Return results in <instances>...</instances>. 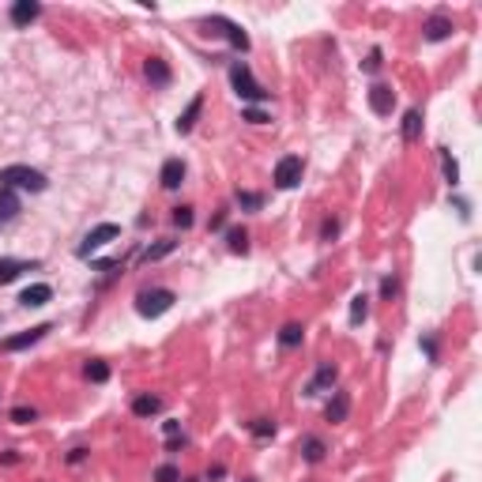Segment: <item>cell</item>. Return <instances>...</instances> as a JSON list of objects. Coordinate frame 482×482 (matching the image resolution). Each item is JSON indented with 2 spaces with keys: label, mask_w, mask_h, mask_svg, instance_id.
<instances>
[{
  "label": "cell",
  "mask_w": 482,
  "mask_h": 482,
  "mask_svg": "<svg viewBox=\"0 0 482 482\" xmlns=\"http://www.w3.org/2000/svg\"><path fill=\"white\" fill-rule=\"evenodd\" d=\"M230 87H234V95L241 102H249V106H257V102H267V91L252 79V68L245 61H234L230 64Z\"/></svg>",
  "instance_id": "6da1fadb"
},
{
  "label": "cell",
  "mask_w": 482,
  "mask_h": 482,
  "mask_svg": "<svg viewBox=\"0 0 482 482\" xmlns=\"http://www.w3.org/2000/svg\"><path fill=\"white\" fill-rule=\"evenodd\" d=\"M0 185H8V189H26V193H46V173L42 170H34V166H4L0 170Z\"/></svg>",
  "instance_id": "7a4b0ae2"
},
{
  "label": "cell",
  "mask_w": 482,
  "mask_h": 482,
  "mask_svg": "<svg viewBox=\"0 0 482 482\" xmlns=\"http://www.w3.org/2000/svg\"><path fill=\"white\" fill-rule=\"evenodd\" d=\"M173 302H178V294L166 290V287H155V290H140L136 294V313L147 317V320H158L163 313L173 309Z\"/></svg>",
  "instance_id": "3957f363"
},
{
  "label": "cell",
  "mask_w": 482,
  "mask_h": 482,
  "mask_svg": "<svg viewBox=\"0 0 482 482\" xmlns=\"http://www.w3.org/2000/svg\"><path fill=\"white\" fill-rule=\"evenodd\" d=\"M117 237H120V226H117V222H98L95 230H91L83 241H79L76 257H83V260H87L91 252H98L102 245H110V241H117Z\"/></svg>",
  "instance_id": "277c9868"
},
{
  "label": "cell",
  "mask_w": 482,
  "mask_h": 482,
  "mask_svg": "<svg viewBox=\"0 0 482 482\" xmlns=\"http://www.w3.org/2000/svg\"><path fill=\"white\" fill-rule=\"evenodd\" d=\"M204 26H207V31H211V26H215V34H222L226 38V42H230L237 53H249V34L245 31H241V26L234 23V19H226V16H211V19H204Z\"/></svg>",
  "instance_id": "5b68a950"
},
{
  "label": "cell",
  "mask_w": 482,
  "mask_h": 482,
  "mask_svg": "<svg viewBox=\"0 0 482 482\" xmlns=\"http://www.w3.org/2000/svg\"><path fill=\"white\" fill-rule=\"evenodd\" d=\"M302 173H305L302 155H283L275 163V189H294L302 181Z\"/></svg>",
  "instance_id": "8992f818"
},
{
  "label": "cell",
  "mask_w": 482,
  "mask_h": 482,
  "mask_svg": "<svg viewBox=\"0 0 482 482\" xmlns=\"http://www.w3.org/2000/svg\"><path fill=\"white\" fill-rule=\"evenodd\" d=\"M46 332H53V324H38V328H26V332H19V336H8V339H0V351H4V354L26 351V347H34L38 339H46Z\"/></svg>",
  "instance_id": "52a82bcc"
},
{
  "label": "cell",
  "mask_w": 482,
  "mask_h": 482,
  "mask_svg": "<svg viewBox=\"0 0 482 482\" xmlns=\"http://www.w3.org/2000/svg\"><path fill=\"white\" fill-rule=\"evenodd\" d=\"M42 260H16V257H0V287L16 283L23 272H38Z\"/></svg>",
  "instance_id": "ba28073f"
},
{
  "label": "cell",
  "mask_w": 482,
  "mask_h": 482,
  "mask_svg": "<svg viewBox=\"0 0 482 482\" xmlns=\"http://www.w3.org/2000/svg\"><path fill=\"white\" fill-rule=\"evenodd\" d=\"M336 377H339V369L332 366V362H320V366H317V373L309 377V384H305V392H302V396H320L324 388H332V384H336Z\"/></svg>",
  "instance_id": "9c48e42d"
},
{
  "label": "cell",
  "mask_w": 482,
  "mask_h": 482,
  "mask_svg": "<svg viewBox=\"0 0 482 482\" xmlns=\"http://www.w3.org/2000/svg\"><path fill=\"white\" fill-rule=\"evenodd\" d=\"M369 110L381 113V117H388V113L396 110V91L388 87V83H373V87H369Z\"/></svg>",
  "instance_id": "30bf717a"
},
{
  "label": "cell",
  "mask_w": 482,
  "mask_h": 482,
  "mask_svg": "<svg viewBox=\"0 0 482 482\" xmlns=\"http://www.w3.org/2000/svg\"><path fill=\"white\" fill-rule=\"evenodd\" d=\"M8 16H11V26H31L38 16H42V4H38V0H16Z\"/></svg>",
  "instance_id": "8fae6325"
},
{
  "label": "cell",
  "mask_w": 482,
  "mask_h": 482,
  "mask_svg": "<svg viewBox=\"0 0 482 482\" xmlns=\"http://www.w3.org/2000/svg\"><path fill=\"white\" fill-rule=\"evenodd\" d=\"M347 414H351V392H343V388H336L324 407V419L328 422H347Z\"/></svg>",
  "instance_id": "7c38bea8"
},
{
  "label": "cell",
  "mask_w": 482,
  "mask_h": 482,
  "mask_svg": "<svg viewBox=\"0 0 482 482\" xmlns=\"http://www.w3.org/2000/svg\"><path fill=\"white\" fill-rule=\"evenodd\" d=\"M158 181H163V189H181V181H185V163L181 158H166L163 170H158Z\"/></svg>",
  "instance_id": "4fadbf2b"
},
{
  "label": "cell",
  "mask_w": 482,
  "mask_h": 482,
  "mask_svg": "<svg viewBox=\"0 0 482 482\" xmlns=\"http://www.w3.org/2000/svg\"><path fill=\"white\" fill-rule=\"evenodd\" d=\"M143 72H147V79H151V87H158V91H163V87H170V79H173L170 64H166L163 57H151V61L143 64Z\"/></svg>",
  "instance_id": "5bb4252c"
},
{
  "label": "cell",
  "mask_w": 482,
  "mask_h": 482,
  "mask_svg": "<svg viewBox=\"0 0 482 482\" xmlns=\"http://www.w3.org/2000/svg\"><path fill=\"white\" fill-rule=\"evenodd\" d=\"M422 31H426V42H445V38L452 34V19L448 16H430Z\"/></svg>",
  "instance_id": "9a60e30c"
},
{
  "label": "cell",
  "mask_w": 482,
  "mask_h": 482,
  "mask_svg": "<svg viewBox=\"0 0 482 482\" xmlns=\"http://www.w3.org/2000/svg\"><path fill=\"white\" fill-rule=\"evenodd\" d=\"M49 298H53V287L49 283H34V287H26L19 294V302L26 305V309H38V305H46Z\"/></svg>",
  "instance_id": "2e32d148"
},
{
  "label": "cell",
  "mask_w": 482,
  "mask_h": 482,
  "mask_svg": "<svg viewBox=\"0 0 482 482\" xmlns=\"http://www.w3.org/2000/svg\"><path fill=\"white\" fill-rule=\"evenodd\" d=\"M16 215H19V193L0 185V222H11Z\"/></svg>",
  "instance_id": "e0dca14e"
},
{
  "label": "cell",
  "mask_w": 482,
  "mask_h": 482,
  "mask_svg": "<svg viewBox=\"0 0 482 482\" xmlns=\"http://www.w3.org/2000/svg\"><path fill=\"white\" fill-rule=\"evenodd\" d=\"M158 411H163V399L151 396V392L132 399V414H136V419H151V414H158Z\"/></svg>",
  "instance_id": "ac0fdd59"
},
{
  "label": "cell",
  "mask_w": 482,
  "mask_h": 482,
  "mask_svg": "<svg viewBox=\"0 0 482 482\" xmlns=\"http://www.w3.org/2000/svg\"><path fill=\"white\" fill-rule=\"evenodd\" d=\"M200 113H204V95H196V98L189 102V110L178 117V132H181V136H185V132H193V125L200 120Z\"/></svg>",
  "instance_id": "d6986e66"
},
{
  "label": "cell",
  "mask_w": 482,
  "mask_h": 482,
  "mask_svg": "<svg viewBox=\"0 0 482 482\" xmlns=\"http://www.w3.org/2000/svg\"><path fill=\"white\" fill-rule=\"evenodd\" d=\"M422 136V110H407L404 113V143H414Z\"/></svg>",
  "instance_id": "ffe728a7"
},
{
  "label": "cell",
  "mask_w": 482,
  "mask_h": 482,
  "mask_svg": "<svg viewBox=\"0 0 482 482\" xmlns=\"http://www.w3.org/2000/svg\"><path fill=\"white\" fill-rule=\"evenodd\" d=\"M302 339H305V328L298 324V320H290V324L279 328V343H283L287 351H290V347H302Z\"/></svg>",
  "instance_id": "44dd1931"
},
{
  "label": "cell",
  "mask_w": 482,
  "mask_h": 482,
  "mask_svg": "<svg viewBox=\"0 0 482 482\" xmlns=\"http://www.w3.org/2000/svg\"><path fill=\"white\" fill-rule=\"evenodd\" d=\"M324 441H320V437H302V456L305 460H309V463H320V460H324Z\"/></svg>",
  "instance_id": "7402d4cb"
},
{
  "label": "cell",
  "mask_w": 482,
  "mask_h": 482,
  "mask_svg": "<svg viewBox=\"0 0 482 482\" xmlns=\"http://www.w3.org/2000/svg\"><path fill=\"white\" fill-rule=\"evenodd\" d=\"M226 245H230V252H249V234H245V226H234V230H226Z\"/></svg>",
  "instance_id": "603a6c76"
},
{
  "label": "cell",
  "mask_w": 482,
  "mask_h": 482,
  "mask_svg": "<svg viewBox=\"0 0 482 482\" xmlns=\"http://www.w3.org/2000/svg\"><path fill=\"white\" fill-rule=\"evenodd\" d=\"M369 313V294H354L351 298V324H362Z\"/></svg>",
  "instance_id": "cb8c5ba5"
},
{
  "label": "cell",
  "mask_w": 482,
  "mask_h": 482,
  "mask_svg": "<svg viewBox=\"0 0 482 482\" xmlns=\"http://www.w3.org/2000/svg\"><path fill=\"white\" fill-rule=\"evenodd\" d=\"M441 166H445V181L456 189V185H460V166H456V158H452L445 147H441Z\"/></svg>",
  "instance_id": "d4e9b609"
},
{
  "label": "cell",
  "mask_w": 482,
  "mask_h": 482,
  "mask_svg": "<svg viewBox=\"0 0 482 482\" xmlns=\"http://www.w3.org/2000/svg\"><path fill=\"white\" fill-rule=\"evenodd\" d=\"M234 200H237V207H241V211H260V207H264V196H260V193H245V189H237V196H234Z\"/></svg>",
  "instance_id": "484cf974"
},
{
  "label": "cell",
  "mask_w": 482,
  "mask_h": 482,
  "mask_svg": "<svg viewBox=\"0 0 482 482\" xmlns=\"http://www.w3.org/2000/svg\"><path fill=\"white\" fill-rule=\"evenodd\" d=\"M173 245H178V241H158V245H151V249H143V252H140V260H143V264L163 260L166 252H173Z\"/></svg>",
  "instance_id": "4316f807"
},
{
  "label": "cell",
  "mask_w": 482,
  "mask_h": 482,
  "mask_svg": "<svg viewBox=\"0 0 482 482\" xmlns=\"http://www.w3.org/2000/svg\"><path fill=\"white\" fill-rule=\"evenodd\" d=\"M87 381H95V384H106L110 381V366H106V362H87Z\"/></svg>",
  "instance_id": "83f0119b"
},
{
  "label": "cell",
  "mask_w": 482,
  "mask_h": 482,
  "mask_svg": "<svg viewBox=\"0 0 482 482\" xmlns=\"http://www.w3.org/2000/svg\"><path fill=\"white\" fill-rule=\"evenodd\" d=\"M241 117H245L249 125H267V120H272V117L260 110V106H245V110H241Z\"/></svg>",
  "instance_id": "f1b7e54d"
},
{
  "label": "cell",
  "mask_w": 482,
  "mask_h": 482,
  "mask_svg": "<svg viewBox=\"0 0 482 482\" xmlns=\"http://www.w3.org/2000/svg\"><path fill=\"white\" fill-rule=\"evenodd\" d=\"M34 419H38L34 407H16V411H11V422H16V426H31Z\"/></svg>",
  "instance_id": "f546056e"
},
{
  "label": "cell",
  "mask_w": 482,
  "mask_h": 482,
  "mask_svg": "<svg viewBox=\"0 0 482 482\" xmlns=\"http://www.w3.org/2000/svg\"><path fill=\"white\" fill-rule=\"evenodd\" d=\"M173 226H181V230H189L193 226V207H173Z\"/></svg>",
  "instance_id": "4dcf8cb0"
},
{
  "label": "cell",
  "mask_w": 482,
  "mask_h": 482,
  "mask_svg": "<svg viewBox=\"0 0 482 482\" xmlns=\"http://www.w3.org/2000/svg\"><path fill=\"white\" fill-rule=\"evenodd\" d=\"M249 430L257 434V437H275V422H272V419H257V422L249 426Z\"/></svg>",
  "instance_id": "1f68e13d"
},
{
  "label": "cell",
  "mask_w": 482,
  "mask_h": 482,
  "mask_svg": "<svg viewBox=\"0 0 482 482\" xmlns=\"http://www.w3.org/2000/svg\"><path fill=\"white\" fill-rule=\"evenodd\" d=\"M155 478H158V482H181V471H178L173 463H163V467L155 471Z\"/></svg>",
  "instance_id": "d6a6232c"
},
{
  "label": "cell",
  "mask_w": 482,
  "mask_h": 482,
  "mask_svg": "<svg viewBox=\"0 0 482 482\" xmlns=\"http://www.w3.org/2000/svg\"><path fill=\"white\" fill-rule=\"evenodd\" d=\"M396 290H399V279H396V275H384V279H381V298H392Z\"/></svg>",
  "instance_id": "836d02e7"
},
{
  "label": "cell",
  "mask_w": 482,
  "mask_h": 482,
  "mask_svg": "<svg viewBox=\"0 0 482 482\" xmlns=\"http://www.w3.org/2000/svg\"><path fill=\"white\" fill-rule=\"evenodd\" d=\"M336 234H339V222H336V219H324V222H320V237H324V241H332Z\"/></svg>",
  "instance_id": "e575fe53"
},
{
  "label": "cell",
  "mask_w": 482,
  "mask_h": 482,
  "mask_svg": "<svg viewBox=\"0 0 482 482\" xmlns=\"http://www.w3.org/2000/svg\"><path fill=\"white\" fill-rule=\"evenodd\" d=\"M362 68H366V72H377V68H381V49H369V57L362 61Z\"/></svg>",
  "instance_id": "d590c367"
},
{
  "label": "cell",
  "mask_w": 482,
  "mask_h": 482,
  "mask_svg": "<svg viewBox=\"0 0 482 482\" xmlns=\"http://www.w3.org/2000/svg\"><path fill=\"white\" fill-rule=\"evenodd\" d=\"M422 351L430 354V362H437V339H434V336H426V339H422Z\"/></svg>",
  "instance_id": "8d00e7d4"
},
{
  "label": "cell",
  "mask_w": 482,
  "mask_h": 482,
  "mask_svg": "<svg viewBox=\"0 0 482 482\" xmlns=\"http://www.w3.org/2000/svg\"><path fill=\"white\" fill-rule=\"evenodd\" d=\"M87 460V448H72L68 452V463H83Z\"/></svg>",
  "instance_id": "74e56055"
},
{
  "label": "cell",
  "mask_w": 482,
  "mask_h": 482,
  "mask_svg": "<svg viewBox=\"0 0 482 482\" xmlns=\"http://www.w3.org/2000/svg\"><path fill=\"white\" fill-rule=\"evenodd\" d=\"M163 430H166V437H178V434H181V422H166Z\"/></svg>",
  "instance_id": "f35d334b"
},
{
  "label": "cell",
  "mask_w": 482,
  "mask_h": 482,
  "mask_svg": "<svg viewBox=\"0 0 482 482\" xmlns=\"http://www.w3.org/2000/svg\"><path fill=\"white\" fill-rule=\"evenodd\" d=\"M222 226H226V211H219V215L211 219V230H222Z\"/></svg>",
  "instance_id": "ab89813d"
},
{
  "label": "cell",
  "mask_w": 482,
  "mask_h": 482,
  "mask_svg": "<svg viewBox=\"0 0 482 482\" xmlns=\"http://www.w3.org/2000/svg\"><path fill=\"white\" fill-rule=\"evenodd\" d=\"M222 475H226V467H222V463H215V467L207 471V478H211V482H215V478H222Z\"/></svg>",
  "instance_id": "60d3db41"
}]
</instances>
